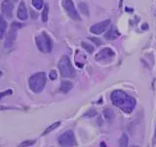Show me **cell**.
Segmentation results:
<instances>
[{
	"mask_svg": "<svg viewBox=\"0 0 156 147\" xmlns=\"http://www.w3.org/2000/svg\"><path fill=\"white\" fill-rule=\"evenodd\" d=\"M112 103L125 113H131L136 107V100L122 90H115L111 94Z\"/></svg>",
	"mask_w": 156,
	"mask_h": 147,
	"instance_id": "1",
	"label": "cell"
},
{
	"mask_svg": "<svg viewBox=\"0 0 156 147\" xmlns=\"http://www.w3.org/2000/svg\"><path fill=\"white\" fill-rule=\"evenodd\" d=\"M46 83V76L45 74L41 72L34 74L29 78V86L34 93H40L44 90Z\"/></svg>",
	"mask_w": 156,
	"mask_h": 147,
	"instance_id": "2",
	"label": "cell"
},
{
	"mask_svg": "<svg viewBox=\"0 0 156 147\" xmlns=\"http://www.w3.org/2000/svg\"><path fill=\"white\" fill-rule=\"evenodd\" d=\"M58 68L61 75L65 77H75V70L71 65L70 59L67 55H63L58 63Z\"/></svg>",
	"mask_w": 156,
	"mask_h": 147,
	"instance_id": "3",
	"label": "cell"
},
{
	"mask_svg": "<svg viewBox=\"0 0 156 147\" xmlns=\"http://www.w3.org/2000/svg\"><path fill=\"white\" fill-rule=\"evenodd\" d=\"M36 44L39 50L44 53H49L52 51V41L45 32H43L36 38Z\"/></svg>",
	"mask_w": 156,
	"mask_h": 147,
	"instance_id": "4",
	"label": "cell"
},
{
	"mask_svg": "<svg viewBox=\"0 0 156 147\" xmlns=\"http://www.w3.org/2000/svg\"><path fill=\"white\" fill-rule=\"evenodd\" d=\"M58 142L61 146H75L76 140L73 131H67L60 136Z\"/></svg>",
	"mask_w": 156,
	"mask_h": 147,
	"instance_id": "5",
	"label": "cell"
},
{
	"mask_svg": "<svg viewBox=\"0 0 156 147\" xmlns=\"http://www.w3.org/2000/svg\"><path fill=\"white\" fill-rule=\"evenodd\" d=\"M22 25L19 22H13L11 25V28H10V31L8 32V35H7V38H6V41H5V47H9L13 45V43L16 41V36H17V30H19Z\"/></svg>",
	"mask_w": 156,
	"mask_h": 147,
	"instance_id": "6",
	"label": "cell"
},
{
	"mask_svg": "<svg viewBox=\"0 0 156 147\" xmlns=\"http://www.w3.org/2000/svg\"><path fill=\"white\" fill-rule=\"evenodd\" d=\"M64 7H65V10L67 11L68 15L73 18V20H74V21L80 20V17H79V15H78L77 11L74 7V4L73 2V0H65Z\"/></svg>",
	"mask_w": 156,
	"mask_h": 147,
	"instance_id": "7",
	"label": "cell"
},
{
	"mask_svg": "<svg viewBox=\"0 0 156 147\" xmlns=\"http://www.w3.org/2000/svg\"><path fill=\"white\" fill-rule=\"evenodd\" d=\"M114 56H115V52L113 50L109 47H105L102 51H100L97 55H95V60L97 61H111Z\"/></svg>",
	"mask_w": 156,
	"mask_h": 147,
	"instance_id": "8",
	"label": "cell"
},
{
	"mask_svg": "<svg viewBox=\"0 0 156 147\" xmlns=\"http://www.w3.org/2000/svg\"><path fill=\"white\" fill-rule=\"evenodd\" d=\"M110 23H111L110 20H105L101 22L95 23L91 28H90V31L94 34H95V35H100L101 33H103L107 29V27L110 25Z\"/></svg>",
	"mask_w": 156,
	"mask_h": 147,
	"instance_id": "9",
	"label": "cell"
},
{
	"mask_svg": "<svg viewBox=\"0 0 156 147\" xmlns=\"http://www.w3.org/2000/svg\"><path fill=\"white\" fill-rule=\"evenodd\" d=\"M16 0H4L2 6H1V9L3 14L6 16L7 18H12L13 17V10H14V6L16 3Z\"/></svg>",
	"mask_w": 156,
	"mask_h": 147,
	"instance_id": "10",
	"label": "cell"
},
{
	"mask_svg": "<svg viewBox=\"0 0 156 147\" xmlns=\"http://www.w3.org/2000/svg\"><path fill=\"white\" fill-rule=\"evenodd\" d=\"M17 17L20 18V21H26L28 17V13H27V9L24 2H21L19 6V10H17Z\"/></svg>",
	"mask_w": 156,
	"mask_h": 147,
	"instance_id": "11",
	"label": "cell"
},
{
	"mask_svg": "<svg viewBox=\"0 0 156 147\" xmlns=\"http://www.w3.org/2000/svg\"><path fill=\"white\" fill-rule=\"evenodd\" d=\"M119 36V32L118 31V29L115 26H112L109 30H108V32L105 34V38L107 40L113 41V40L118 39Z\"/></svg>",
	"mask_w": 156,
	"mask_h": 147,
	"instance_id": "12",
	"label": "cell"
},
{
	"mask_svg": "<svg viewBox=\"0 0 156 147\" xmlns=\"http://www.w3.org/2000/svg\"><path fill=\"white\" fill-rule=\"evenodd\" d=\"M6 29H7V21L4 20L2 16H0V39H3Z\"/></svg>",
	"mask_w": 156,
	"mask_h": 147,
	"instance_id": "13",
	"label": "cell"
},
{
	"mask_svg": "<svg viewBox=\"0 0 156 147\" xmlns=\"http://www.w3.org/2000/svg\"><path fill=\"white\" fill-rule=\"evenodd\" d=\"M73 87V84L71 83L70 81H63L62 84H61V91L63 93H68L69 91H70Z\"/></svg>",
	"mask_w": 156,
	"mask_h": 147,
	"instance_id": "14",
	"label": "cell"
},
{
	"mask_svg": "<svg viewBox=\"0 0 156 147\" xmlns=\"http://www.w3.org/2000/svg\"><path fill=\"white\" fill-rule=\"evenodd\" d=\"M119 146H122V147H126L128 145V137H127V134H122V136L121 137V138H119Z\"/></svg>",
	"mask_w": 156,
	"mask_h": 147,
	"instance_id": "15",
	"label": "cell"
},
{
	"mask_svg": "<svg viewBox=\"0 0 156 147\" xmlns=\"http://www.w3.org/2000/svg\"><path fill=\"white\" fill-rule=\"evenodd\" d=\"M103 114L105 116V118L108 119V120H112L114 117H115V113H114V111H113L111 108H106V109H104Z\"/></svg>",
	"mask_w": 156,
	"mask_h": 147,
	"instance_id": "16",
	"label": "cell"
},
{
	"mask_svg": "<svg viewBox=\"0 0 156 147\" xmlns=\"http://www.w3.org/2000/svg\"><path fill=\"white\" fill-rule=\"evenodd\" d=\"M60 125H61V122H60V121H57V122H55V123H53L51 126H49V127L47 128L46 130L44 131V133L43 134V136H44V134H47L50 133V132L53 131V130H55V129H56L58 126H60Z\"/></svg>",
	"mask_w": 156,
	"mask_h": 147,
	"instance_id": "17",
	"label": "cell"
},
{
	"mask_svg": "<svg viewBox=\"0 0 156 147\" xmlns=\"http://www.w3.org/2000/svg\"><path fill=\"white\" fill-rule=\"evenodd\" d=\"M82 47L83 48H85L86 51H88L89 53H93L94 51V46H92L91 44H88V43H85V42H83L82 44H81Z\"/></svg>",
	"mask_w": 156,
	"mask_h": 147,
	"instance_id": "18",
	"label": "cell"
},
{
	"mask_svg": "<svg viewBox=\"0 0 156 147\" xmlns=\"http://www.w3.org/2000/svg\"><path fill=\"white\" fill-rule=\"evenodd\" d=\"M32 5L37 10H41L44 7V1L43 0H32Z\"/></svg>",
	"mask_w": 156,
	"mask_h": 147,
	"instance_id": "19",
	"label": "cell"
},
{
	"mask_svg": "<svg viewBox=\"0 0 156 147\" xmlns=\"http://www.w3.org/2000/svg\"><path fill=\"white\" fill-rule=\"evenodd\" d=\"M41 17H43V21L46 22L47 18H48V5H44V9L41 14Z\"/></svg>",
	"mask_w": 156,
	"mask_h": 147,
	"instance_id": "20",
	"label": "cell"
},
{
	"mask_svg": "<svg viewBox=\"0 0 156 147\" xmlns=\"http://www.w3.org/2000/svg\"><path fill=\"white\" fill-rule=\"evenodd\" d=\"M79 9L84 15L89 16V8H88V6L85 3H80L79 4Z\"/></svg>",
	"mask_w": 156,
	"mask_h": 147,
	"instance_id": "21",
	"label": "cell"
},
{
	"mask_svg": "<svg viewBox=\"0 0 156 147\" xmlns=\"http://www.w3.org/2000/svg\"><path fill=\"white\" fill-rule=\"evenodd\" d=\"M97 115V111H95L94 109H91L89 110V111H87L85 114H84V117H94V116Z\"/></svg>",
	"mask_w": 156,
	"mask_h": 147,
	"instance_id": "22",
	"label": "cell"
},
{
	"mask_svg": "<svg viewBox=\"0 0 156 147\" xmlns=\"http://www.w3.org/2000/svg\"><path fill=\"white\" fill-rule=\"evenodd\" d=\"M12 94H13V91H12V89L5 90V91H3V92H1V93H0V100H1L2 98L8 96V95H12Z\"/></svg>",
	"mask_w": 156,
	"mask_h": 147,
	"instance_id": "23",
	"label": "cell"
},
{
	"mask_svg": "<svg viewBox=\"0 0 156 147\" xmlns=\"http://www.w3.org/2000/svg\"><path fill=\"white\" fill-rule=\"evenodd\" d=\"M33 144H35V140H27V141H24L20 144V146H31Z\"/></svg>",
	"mask_w": 156,
	"mask_h": 147,
	"instance_id": "24",
	"label": "cell"
},
{
	"mask_svg": "<svg viewBox=\"0 0 156 147\" xmlns=\"http://www.w3.org/2000/svg\"><path fill=\"white\" fill-rule=\"evenodd\" d=\"M49 78L50 79H52V81H55V79L57 78V73H56V71H51L50 73H49Z\"/></svg>",
	"mask_w": 156,
	"mask_h": 147,
	"instance_id": "25",
	"label": "cell"
},
{
	"mask_svg": "<svg viewBox=\"0 0 156 147\" xmlns=\"http://www.w3.org/2000/svg\"><path fill=\"white\" fill-rule=\"evenodd\" d=\"M90 40H91L92 42L95 43V45L97 46H100V45H102V42H101L99 39H97V38H89Z\"/></svg>",
	"mask_w": 156,
	"mask_h": 147,
	"instance_id": "26",
	"label": "cell"
},
{
	"mask_svg": "<svg viewBox=\"0 0 156 147\" xmlns=\"http://www.w3.org/2000/svg\"><path fill=\"white\" fill-rule=\"evenodd\" d=\"M142 28L144 29V30H147V29H148V25L146 23V24H143L142 25Z\"/></svg>",
	"mask_w": 156,
	"mask_h": 147,
	"instance_id": "27",
	"label": "cell"
},
{
	"mask_svg": "<svg viewBox=\"0 0 156 147\" xmlns=\"http://www.w3.org/2000/svg\"><path fill=\"white\" fill-rule=\"evenodd\" d=\"M153 142H156V126H155V132H154V138H153Z\"/></svg>",
	"mask_w": 156,
	"mask_h": 147,
	"instance_id": "28",
	"label": "cell"
},
{
	"mask_svg": "<svg viewBox=\"0 0 156 147\" xmlns=\"http://www.w3.org/2000/svg\"><path fill=\"white\" fill-rule=\"evenodd\" d=\"M101 146H106V144L104 143V142H101V144H100Z\"/></svg>",
	"mask_w": 156,
	"mask_h": 147,
	"instance_id": "29",
	"label": "cell"
},
{
	"mask_svg": "<svg viewBox=\"0 0 156 147\" xmlns=\"http://www.w3.org/2000/svg\"><path fill=\"white\" fill-rule=\"evenodd\" d=\"M0 75H1V73H0Z\"/></svg>",
	"mask_w": 156,
	"mask_h": 147,
	"instance_id": "30",
	"label": "cell"
}]
</instances>
